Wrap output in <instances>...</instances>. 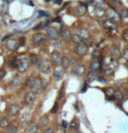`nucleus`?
<instances>
[{
  "mask_svg": "<svg viewBox=\"0 0 128 133\" xmlns=\"http://www.w3.org/2000/svg\"><path fill=\"white\" fill-rule=\"evenodd\" d=\"M118 67V62L114 59H110L109 62H105L102 66L103 73L105 75H112Z\"/></svg>",
  "mask_w": 128,
  "mask_h": 133,
  "instance_id": "1",
  "label": "nucleus"
},
{
  "mask_svg": "<svg viewBox=\"0 0 128 133\" xmlns=\"http://www.w3.org/2000/svg\"><path fill=\"white\" fill-rule=\"evenodd\" d=\"M37 66H38V69L43 73H48L51 70V64L49 61L46 59H44L42 57L38 58V61L37 63Z\"/></svg>",
  "mask_w": 128,
  "mask_h": 133,
  "instance_id": "2",
  "label": "nucleus"
},
{
  "mask_svg": "<svg viewBox=\"0 0 128 133\" xmlns=\"http://www.w3.org/2000/svg\"><path fill=\"white\" fill-rule=\"evenodd\" d=\"M105 14H106V16L108 17L109 20H112V21H113V22L121 20V17H120V15H119V13L117 12L116 10L112 8V7H110L109 9L106 11Z\"/></svg>",
  "mask_w": 128,
  "mask_h": 133,
  "instance_id": "3",
  "label": "nucleus"
},
{
  "mask_svg": "<svg viewBox=\"0 0 128 133\" xmlns=\"http://www.w3.org/2000/svg\"><path fill=\"white\" fill-rule=\"evenodd\" d=\"M29 59L26 57H21L18 60H17V68L18 71H25L27 70L28 66H29Z\"/></svg>",
  "mask_w": 128,
  "mask_h": 133,
  "instance_id": "4",
  "label": "nucleus"
},
{
  "mask_svg": "<svg viewBox=\"0 0 128 133\" xmlns=\"http://www.w3.org/2000/svg\"><path fill=\"white\" fill-rule=\"evenodd\" d=\"M103 26L105 30H107L108 32L112 33V34H114L115 32L117 31V24L115 22L112 20H105L103 23Z\"/></svg>",
  "mask_w": 128,
  "mask_h": 133,
  "instance_id": "5",
  "label": "nucleus"
},
{
  "mask_svg": "<svg viewBox=\"0 0 128 133\" xmlns=\"http://www.w3.org/2000/svg\"><path fill=\"white\" fill-rule=\"evenodd\" d=\"M46 37L50 40H57L59 37V32L54 27H49L46 30Z\"/></svg>",
  "mask_w": 128,
  "mask_h": 133,
  "instance_id": "6",
  "label": "nucleus"
},
{
  "mask_svg": "<svg viewBox=\"0 0 128 133\" xmlns=\"http://www.w3.org/2000/svg\"><path fill=\"white\" fill-rule=\"evenodd\" d=\"M32 43L36 45L38 44H43L44 42L45 41V36L43 33H35L32 37Z\"/></svg>",
  "mask_w": 128,
  "mask_h": 133,
  "instance_id": "7",
  "label": "nucleus"
},
{
  "mask_svg": "<svg viewBox=\"0 0 128 133\" xmlns=\"http://www.w3.org/2000/svg\"><path fill=\"white\" fill-rule=\"evenodd\" d=\"M41 80L39 78H32V83L30 85V88L32 90V92H35V91H38L40 88H41Z\"/></svg>",
  "mask_w": 128,
  "mask_h": 133,
  "instance_id": "8",
  "label": "nucleus"
},
{
  "mask_svg": "<svg viewBox=\"0 0 128 133\" xmlns=\"http://www.w3.org/2000/svg\"><path fill=\"white\" fill-rule=\"evenodd\" d=\"M75 51L77 52V54L79 56H84L85 55L88 51V46L87 44H84V43H81V44H77L75 48Z\"/></svg>",
  "mask_w": 128,
  "mask_h": 133,
  "instance_id": "9",
  "label": "nucleus"
},
{
  "mask_svg": "<svg viewBox=\"0 0 128 133\" xmlns=\"http://www.w3.org/2000/svg\"><path fill=\"white\" fill-rule=\"evenodd\" d=\"M71 72L75 76H78V77L83 76L85 72V68L82 64H77V65H75V66L73 67Z\"/></svg>",
  "mask_w": 128,
  "mask_h": 133,
  "instance_id": "10",
  "label": "nucleus"
},
{
  "mask_svg": "<svg viewBox=\"0 0 128 133\" xmlns=\"http://www.w3.org/2000/svg\"><path fill=\"white\" fill-rule=\"evenodd\" d=\"M7 48L11 50V51H16L19 47V43L16 39H8V41L6 43Z\"/></svg>",
  "mask_w": 128,
  "mask_h": 133,
  "instance_id": "11",
  "label": "nucleus"
},
{
  "mask_svg": "<svg viewBox=\"0 0 128 133\" xmlns=\"http://www.w3.org/2000/svg\"><path fill=\"white\" fill-rule=\"evenodd\" d=\"M61 59H62V57L60 55L59 52L58 51H52L51 54V60L52 61V63L54 64H59L61 63Z\"/></svg>",
  "mask_w": 128,
  "mask_h": 133,
  "instance_id": "12",
  "label": "nucleus"
},
{
  "mask_svg": "<svg viewBox=\"0 0 128 133\" xmlns=\"http://www.w3.org/2000/svg\"><path fill=\"white\" fill-rule=\"evenodd\" d=\"M35 99H36V94H35V92H32V91L28 92L25 97V103L26 104H32L35 101Z\"/></svg>",
  "mask_w": 128,
  "mask_h": 133,
  "instance_id": "13",
  "label": "nucleus"
},
{
  "mask_svg": "<svg viewBox=\"0 0 128 133\" xmlns=\"http://www.w3.org/2000/svg\"><path fill=\"white\" fill-rule=\"evenodd\" d=\"M60 34H61V37H63V39H64V41L68 42L70 40H71L72 35H71V30H69V29H64V30H62Z\"/></svg>",
  "mask_w": 128,
  "mask_h": 133,
  "instance_id": "14",
  "label": "nucleus"
},
{
  "mask_svg": "<svg viewBox=\"0 0 128 133\" xmlns=\"http://www.w3.org/2000/svg\"><path fill=\"white\" fill-rule=\"evenodd\" d=\"M85 12H86V7H85V5H80L74 9V13L77 16H83V15L85 14Z\"/></svg>",
  "mask_w": 128,
  "mask_h": 133,
  "instance_id": "15",
  "label": "nucleus"
},
{
  "mask_svg": "<svg viewBox=\"0 0 128 133\" xmlns=\"http://www.w3.org/2000/svg\"><path fill=\"white\" fill-rule=\"evenodd\" d=\"M19 106L18 104H12V105L10 106L8 108V110H7V112L8 114L11 115V116H14V115H17L19 111Z\"/></svg>",
  "mask_w": 128,
  "mask_h": 133,
  "instance_id": "16",
  "label": "nucleus"
},
{
  "mask_svg": "<svg viewBox=\"0 0 128 133\" xmlns=\"http://www.w3.org/2000/svg\"><path fill=\"white\" fill-rule=\"evenodd\" d=\"M37 130H38V125L35 123H31L27 125L26 129H25V132L26 133H36Z\"/></svg>",
  "mask_w": 128,
  "mask_h": 133,
  "instance_id": "17",
  "label": "nucleus"
},
{
  "mask_svg": "<svg viewBox=\"0 0 128 133\" xmlns=\"http://www.w3.org/2000/svg\"><path fill=\"white\" fill-rule=\"evenodd\" d=\"M111 51H112V56L115 57V58H119L120 56H121V53H120V50L117 45H112V48H111Z\"/></svg>",
  "mask_w": 128,
  "mask_h": 133,
  "instance_id": "18",
  "label": "nucleus"
},
{
  "mask_svg": "<svg viewBox=\"0 0 128 133\" xmlns=\"http://www.w3.org/2000/svg\"><path fill=\"white\" fill-rule=\"evenodd\" d=\"M61 66L64 70H67L70 66V59L67 57H62L61 59Z\"/></svg>",
  "mask_w": 128,
  "mask_h": 133,
  "instance_id": "19",
  "label": "nucleus"
},
{
  "mask_svg": "<svg viewBox=\"0 0 128 133\" xmlns=\"http://www.w3.org/2000/svg\"><path fill=\"white\" fill-rule=\"evenodd\" d=\"M77 33H78V36H80L83 39L88 38V37H89V32H88L87 30H85V29H78Z\"/></svg>",
  "mask_w": 128,
  "mask_h": 133,
  "instance_id": "20",
  "label": "nucleus"
},
{
  "mask_svg": "<svg viewBox=\"0 0 128 133\" xmlns=\"http://www.w3.org/2000/svg\"><path fill=\"white\" fill-rule=\"evenodd\" d=\"M94 15L98 18H102L105 15V12L100 7H96L94 9Z\"/></svg>",
  "mask_w": 128,
  "mask_h": 133,
  "instance_id": "21",
  "label": "nucleus"
},
{
  "mask_svg": "<svg viewBox=\"0 0 128 133\" xmlns=\"http://www.w3.org/2000/svg\"><path fill=\"white\" fill-rule=\"evenodd\" d=\"M49 122V118L48 117H46V116H44V117H40V119L38 121V126L40 128H43V127L46 126L47 124H48Z\"/></svg>",
  "mask_w": 128,
  "mask_h": 133,
  "instance_id": "22",
  "label": "nucleus"
},
{
  "mask_svg": "<svg viewBox=\"0 0 128 133\" xmlns=\"http://www.w3.org/2000/svg\"><path fill=\"white\" fill-rule=\"evenodd\" d=\"M90 68H91V71H97L98 70L100 69V63L98 62V61H97V60H94L90 64Z\"/></svg>",
  "mask_w": 128,
  "mask_h": 133,
  "instance_id": "23",
  "label": "nucleus"
},
{
  "mask_svg": "<svg viewBox=\"0 0 128 133\" xmlns=\"http://www.w3.org/2000/svg\"><path fill=\"white\" fill-rule=\"evenodd\" d=\"M53 77L56 80H60L64 77V71H61V70H56L53 73Z\"/></svg>",
  "mask_w": 128,
  "mask_h": 133,
  "instance_id": "24",
  "label": "nucleus"
},
{
  "mask_svg": "<svg viewBox=\"0 0 128 133\" xmlns=\"http://www.w3.org/2000/svg\"><path fill=\"white\" fill-rule=\"evenodd\" d=\"M98 77V72L95 71H91V72H89L88 73V75H87V79L89 81H93L95 80V79H97Z\"/></svg>",
  "mask_w": 128,
  "mask_h": 133,
  "instance_id": "25",
  "label": "nucleus"
},
{
  "mask_svg": "<svg viewBox=\"0 0 128 133\" xmlns=\"http://www.w3.org/2000/svg\"><path fill=\"white\" fill-rule=\"evenodd\" d=\"M38 58L39 57H38L37 54L32 53V54H30V56H29V62L32 63V64H37V63L38 61Z\"/></svg>",
  "mask_w": 128,
  "mask_h": 133,
  "instance_id": "26",
  "label": "nucleus"
},
{
  "mask_svg": "<svg viewBox=\"0 0 128 133\" xmlns=\"http://www.w3.org/2000/svg\"><path fill=\"white\" fill-rule=\"evenodd\" d=\"M71 40H72L73 43H75V44H81V43L84 42V39L80 37V36H78V34L73 35L72 37H71Z\"/></svg>",
  "mask_w": 128,
  "mask_h": 133,
  "instance_id": "27",
  "label": "nucleus"
},
{
  "mask_svg": "<svg viewBox=\"0 0 128 133\" xmlns=\"http://www.w3.org/2000/svg\"><path fill=\"white\" fill-rule=\"evenodd\" d=\"M9 124H10V121L7 117H4L0 119V127H2V128H6L8 125H10Z\"/></svg>",
  "mask_w": 128,
  "mask_h": 133,
  "instance_id": "28",
  "label": "nucleus"
},
{
  "mask_svg": "<svg viewBox=\"0 0 128 133\" xmlns=\"http://www.w3.org/2000/svg\"><path fill=\"white\" fill-rule=\"evenodd\" d=\"M8 65L11 67H16L17 66V58L14 57H10L8 58Z\"/></svg>",
  "mask_w": 128,
  "mask_h": 133,
  "instance_id": "29",
  "label": "nucleus"
},
{
  "mask_svg": "<svg viewBox=\"0 0 128 133\" xmlns=\"http://www.w3.org/2000/svg\"><path fill=\"white\" fill-rule=\"evenodd\" d=\"M20 83H21L20 78H18V77H16V78H14L11 81L10 85H12V86H13V87H16V86H18V85H20Z\"/></svg>",
  "mask_w": 128,
  "mask_h": 133,
  "instance_id": "30",
  "label": "nucleus"
},
{
  "mask_svg": "<svg viewBox=\"0 0 128 133\" xmlns=\"http://www.w3.org/2000/svg\"><path fill=\"white\" fill-rule=\"evenodd\" d=\"M113 97H114V98L116 100H118V101H122V99H123V94H122V92L120 91H114Z\"/></svg>",
  "mask_w": 128,
  "mask_h": 133,
  "instance_id": "31",
  "label": "nucleus"
},
{
  "mask_svg": "<svg viewBox=\"0 0 128 133\" xmlns=\"http://www.w3.org/2000/svg\"><path fill=\"white\" fill-rule=\"evenodd\" d=\"M7 133H17L18 132V128L14 125H8L6 127Z\"/></svg>",
  "mask_w": 128,
  "mask_h": 133,
  "instance_id": "32",
  "label": "nucleus"
},
{
  "mask_svg": "<svg viewBox=\"0 0 128 133\" xmlns=\"http://www.w3.org/2000/svg\"><path fill=\"white\" fill-rule=\"evenodd\" d=\"M99 57H100V51L98 49H94L92 53H91V57L94 59H97Z\"/></svg>",
  "mask_w": 128,
  "mask_h": 133,
  "instance_id": "33",
  "label": "nucleus"
},
{
  "mask_svg": "<svg viewBox=\"0 0 128 133\" xmlns=\"http://www.w3.org/2000/svg\"><path fill=\"white\" fill-rule=\"evenodd\" d=\"M114 89L112 87H108L106 88V89L105 90V93L106 94V96H109V97H112L113 96V94H114Z\"/></svg>",
  "mask_w": 128,
  "mask_h": 133,
  "instance_id": "34",
  "label": "nucleus"
},
{
  "mask_svg": "<svg viewBox=\"0 0 128 133\" xmlns=\"http://www.w3.org/2000/svg\"><path fill=\"white\" fill-rule=\"evenodd\" d=\"M119 15H120V17L124 18H128V8H123L121 10V13L119 14Z\"/></svg>",
  "mask_w": 128,
  "mask_h": 133,
  "instance_id": "35",
  "label": "nucleus"
},
{
  "mask_svg": "<svg viewBox=\"0 0 128 133\" xmlns=\"http://www.w3.org/2000/svg\"><path fill=\"white\" fill-rule=\"evenodd\" d=\"M78 124L76 123L75 121H72L71 122V124H70V128L71 129V130H73V131H77L78 130Z\"/></svg>",
  "mask_w": 128,
  "mask_h": 133,
  "instance_id": "36",
  "label": "nucleus"
},
{
  "mask_svg": "<svg viewBox=\"0 0 128 133\" xmlns=\"http://www.w3.org/2000/svg\"><path fill=\"white\" fill-rule=\"evenodd\" d=\"M122 38L125 40V41L128 42V29L125 30L122 33Z\"/></svg>",
  "mask_w": 128,
  "mask_h": 133,
  "instance_id": "37",
  "label": "nucleus"
},
{
  "mask_svg": "<svg viewBox=\"0 0 128 133\" xmlns=\"http://www.w3.org/2000/svg\"><path fill=\"white\" fill-rule=\"evenodd\" d=\"M112 2L114 5H116L118 7H121L122 6V2L121 0H112Z\"/></svg>",
  "mask_w": 128,
  "mask_h": 133,
  "instance_id": "38",
  "label": "nucleus"
},
{
  "mask_svg": "<svg viewBox=\"0 0 128 133\" xmlns=\"http://www.w3.org/2000/svg\"><path fill=\"white\" fill-rule=\"evenodd\" d=\"M5 75H6V71L4 69H0V78L3 79L5 77Z\"/></svg>",
  "mask_w": 128,
  "mask_h": 133,
  "instance_id": "39",
  "label": "nucleus"
},
{
  "mask_svg": "<svg viewBox=\"0 0 128 133\" xmlns=\"http://www.w3.org/2000/svg\"><path fill=\"white\" fill-rule=\"evenodd\" d=\"M122 55H123V57L124 58H126V60H128V50L127 49H125V50H124V51H123V54H122Z\"/></svg>",
  "mask_w": 128,
  "mask_h": 133,
  "instance_id": "40",
  "label": "nucleus"
},
{
  "mask_svg": "<svg viewBox=\"0 0 128 133\" xmlns=\"http://www.w3.org/2000/svg\"><path fill=\"white\" fill-rule=\"evenodd\" d=\"M19 44L20 45H25V37H21L20 38H19Z\"/></svg>",
  "mask_w": 128,
  "mask_h": 133,
  "instance_id": "41",
  "label": "nucleus"
},
{
  "mask_svg": "<svg viewBox=\"0 0 128 133\" xmlns=\"http://www.w3.org/2000/svg\"><path fill=\"white\" fill-rule=\"evenodd\" d=\"M43 25H44V23L43 22H40V23L38 24H37V25L35 26L33 29H34V30H38V29H40L41 27H43Z\"/></svg>",
  "mask_w": 128,
  "mask_h": 133,
  "instance_id": "42",
  "label": "nucleus"
},
{
  "mask_svg": "<svg viewBox=\"0 0 128 133\" xmlns=\"http://www.w3.org/2000/svg\"><path fill=\"white\" fill-rule=\"evenodd\" d=\"M98 81H99L100 83H104V84H105V83H106V80H105L103 77H98Z\"/></svg>",
  "mask_w": 128,
  "mask_h": 133,
  "instance_id": "43",
  "label": "nucleus"
},
{
  "mask_svg": "<svg viewBox=\"0 0 128 133\" xmlns=\"http://www.w3.org/2000/svg\"><path fill=\"white\" fill-rule=\"evenodd\" d=\"M86 89H87V84H86V82H85L84 83V85H83L82 90H81V92H85V91H86Z\"/></svg>",
  "mask_w": 128,
  "mask_h": 133,
  "instance_id": "44",
  "label": "nucleus"
},
{
  "mask_svg": "<svg viewBox=\"0 0 128 133\" xmlns=\"http://www.w3.org/2000/svg\"><path fill=\"white\" fill-rule=\"evenodd\" d=\"M44 133H53V131L51 128H47L45 131H44Z\"/></svg>",
  "mask_w": 128,
  "mask_h": 133,
  "instance_id": "45",
  "label": "nucleus"
},
{
  "mask_svg": "<svg viewBox=\"0 0 128 133\" xmlns=\"http://www.w3.org/2000/svg\"><path fill=\"white\" fill-rule=\"evenodd\" d=\"M39 16H45V17H48L49 14L46 13L45 12H39Z\"/></svg>",
  "mask_w": 128,
  "mask_h": 133,
  "instance_id": "46",
  "label": "nucleus"
},
{
  "mask_svg": "<svg viewBox=\"0 0 128 133\" xmlns=\"http://www.w3.org/2000/svg\"><path fill=\"white\" fill-rule=\"evenodd\" d=\"M67 125H68V123L66 121H62V126L64 127V128L67 127Z\"/></svg>",
  "mask_w": 128,
  "mask_h": 133,
  "instance_id": "47",
  "label": "nucleus"
},
{
  "mask_svg": "<svg viewBox=\"0 0 128 133\" xmlns=\"http://www.w3.org/2000/svg\"><path fill=\"white\" fill-rule=\"evenodd\" d=\"M56 107H58V104H57V103H55V106L52 108V110H51V112H52V113L56 112V110H56Z\"/></svg>",
  "mask_w": 128,
  "mask_h": 133,
  "instance_id": "48",
  "label": "nucleus"
},
{
  "mask_svg": "<svg viewBox=\"0 0 128 133\" xmlns=\"http://www.w3.org/2000/svg\"><path fill=\"white\" fill-rule=\"evenodd\" d=\"M53 22H61V18H56L53 20Z\"/></svg>",
  "mask_w": 128,
  "mask_h": 133,
  "instance_id": "49",
  "label": "nucleus"
},
{
  "mask_svg": "<svg viewBox=\"0 0 128 133\" xmlns=\"http://www.w3.org/2000/svg\"><path fill=\"white\" fill-rule=\"evenodd\" d=\"M62 1H63V0H55V3L58 4V5H60L62 3Z\"/></svg>",
  "mask_w": 128,
  "mask_h": 133,
  "instance_id": "50",
  "label": "nucleus"
},
{
  "mask_svg": "<svg viewBox=\"0 0 128 133\" xmlns=\"http://www.w3.org/2000/svg\"><path fill=\"white\" fill-rule=\"evenodd\" d=\"M126 92L127 93V95H128V87L127 88H126Z\"/></svg>",
  "mask_w": 128,
  "mask_h": 133,
  "instance_id": "51",
  "label": "nucleus"
},
{
  "mask_svg": "<svg viewBox=\"0 0 128 133\" xmlns=\"http://www.w3.org/2000/svg\"><path fill=\"white\" fill-rule=\"evenodd\" d=\"M126 49H127V50H128V45H127V46H126Z\"/></svg>",
  "mask_w": 128,
  "mask_h": 133,
  "instance_id": "52",
  "label": "nucleus"
},
{
  "mask_svg": "<svg viewBox=\"0 0 128 133\" xmlns=\"http://www.w3.org/2000/svg\"><path fill=\"white\" fill-rule=\"evenodd\" d=\"M2 133H5V132H2Z\"/></svg>",
  "mask_w": 128,
  "mask_h": 133,
  "instance_id": "53",
  "label": "nucleus"
}]
</instances>
